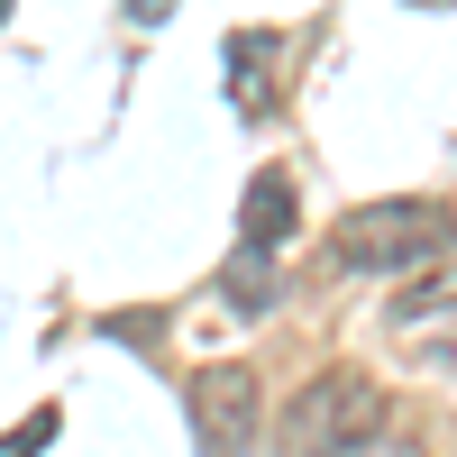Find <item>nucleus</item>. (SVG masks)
Instances as JSON below:
<instances>
[{"mask_svg":"<svg viewBox=\"0 0 457 457\" xmlns=\"http://www.w3.org/2000/svg\"><path fill=\"white\" fill-rule=\"evenodd\" d=\"M457 247V220H448V202H366V211H348L338 220V238H329V256L348 265V275H421V265H439Z\"/></svg>","mask_w":457,"mask_h":457,"instance_id":"f257e3e1","label":"nucleus"},{"mask_svg":"<svg viewBox=\"0 0 457 457\" xmlns=\"http://www.w3.org/2000/svg\"><path fill=\"white\" fill-rule=\"evenodd\" d=\"M375 430H385V385L357 375V366L312 375V385L293 394V411H284V448H293V457H348V448H366Z\"/></svg>","mask_w":457,"mask_h":457,"instance_id":"f03ea898","label":"nucleus"},{"mask_svg":"<svg viewBox=\"0 0 457 457\" xmlns=\"http://www.w3.org/2000/svg\"><path fill=\"white\" fill-rule=\"evenodd\" d=\"M193 430H202V448L256 439V366H202L193 375Z\"/></svg>","mask_w":457,"mask_h":457,"instance_id":"7ed1b4c3","label":"nucleus"},{"mask_svg":"<svg viewBox=\"0 0 457 457\" xmlns=\"http://www.w3.org/2000/svg\"><path fill=\"white\" fill-rule=\"evenodd\" d=\"M275 55H284V37H275V28H238V37L220 46L238 120H265V110H275Z\"/></svg>","mask_w":457,"mask_h":457,"instance_id":"20e7f679","label":"nucleus"},{"mask_svg":"<svg viewBox=\"0 0 457 457\" xmlns=\"http://www.w3.org/2000/svg\"><path fill=\"white\" fill-rule=\"evenodd\" d=\"M284 238H293V174L265 165V174L247 183V202H238V247H265V256H275Z\"/></svg>","mask_w":457,"mask_h":457,"instance_id":"39448f33","label":"nucleus"},{"mask_svg":"<svg viewBox=\"0 0 457 457\" xmlns=\"http://www.w3.org/2000/svg\"><path fill=\"white\" fill-rule=\"evenodd\" d=\"M439 312H457V265H448V256L421 265V284L394 293V329H421V320H439Z\"/></svg>","mask_w":457,"mask_h":457,"instance_id":"423d86ee","label":"nucleus"},{"mask_svg":"<svg viewBox=\"0 0 457 457\" xmlns=\"http://www.w3.org/2000/svg\"><path fill=\"white\" fill-rule=\"evenodd\" d=\"M275 265H265V247H238L228 256V302H238V312H275Z\"/></svg>","mask_w":457,"mask_h":457,"instance_id":"0eeeda50","label":"nucleus"},{"mask_svg":"<svg viewBox=\"0 0 457 457\" xmlns=\"http://www.w3.org/2000/svg\"><path fill=\"white\" fill-rule=\"evenodd\" d=\"M46 439H55V411H28L19 430H0V457H46Z\"/></svg>","mask_w":457,"mask_h":457,"instance_id":"6e6552de","label":"nucleus"},{"mask_svg":"<svg viewBox=\"0 0 457 457\" xmlns=\"http://www.w3.org/2000/svg\"><path fill=\"white\" fill-rule=\"evenodd\" d=\"M348 457H421V448H411L403 430H375V439H366V448H348Z\"/></svg>","mask_w":457,"mask_h":457,"instance_id":"1a4fd4ad","label":"nucleus"},{"mask_svg":"<svg viewBox=\"0 0 457 457\" xmlns=\"http://www.w3.org/2000/svg\"><path fill=\"white\" fill-rule=\"evenodd\" d=\"M129 19H137V28H156V19H174V0H129Z\"/></svg>","mask_w":457,"mask_h":457,"instance_id":"9d476101","label":"nucleus"},{"mask_svg":"<svg viewBox=\"0 0 457 457\" xmlns=\"http://www.w3.org/2000/svg\"><path fill=\"white\" fill-rule=\"evenodd\" d=\"M0 19H10V0H0Z\"/></svg>","mask_w":457,"mask_h":457,"instance_id":"9b49d317","label":"nucleus"}]
</instances>
